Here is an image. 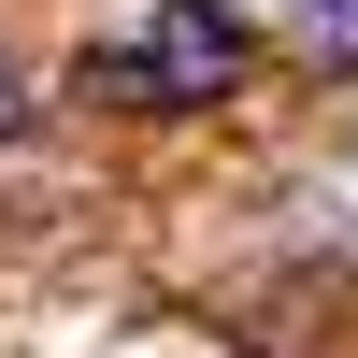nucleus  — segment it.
<instances>
[{
    "label": "nucleus",
    "instance_id": "nucleus-1",
    "mask_svg": "<svg viewBox=\"0 0 358 358\" xmlns=\"http://www.w3.org/2000/svg\"><path fill=\"white\" fill-rule=\"evenodd\" d=\"M158 86H229V15L215 0H158Z\"/></svg>",
    "mask_w": 358,
    "mask_h": 358
},
{
    "label": "nucleus",
    "instance_id": "nucleus-2",
    "mask_svg": "<svg viewBox=\"0 0 358 358\" xmlns=\"http://www.w3.org/2000/svg\"><path fill=\"white\" fill-rule=\"evenodd\" d=\"M301 15H315V29H344V43H358V0H301Z\"/></svg>",
    "mask_w": 358,
    "mask_h": 358
},
{
    "label": "nucleus",
    "instance_id": "nucleus-3",
    "mask_svg": "<svg viewBox=\"0 0 358 358\" xmlns=\"http://www.w3.org/2000/svg\"><path fill=\"white\" fill-rule=\"evenodd\" d=\"M15 101H29V86H15V57H0V129H15Z\"/></svg>",
    "mask_w": 358,
    "mask_h": 358
}]
</instances>
